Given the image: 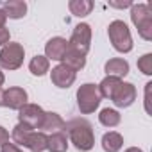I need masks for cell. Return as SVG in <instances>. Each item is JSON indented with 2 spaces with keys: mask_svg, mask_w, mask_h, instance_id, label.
<instances>
[{
  "mask_svg": "<svg viewBox=\"0 0 152 152\" xmlns=\"http://www.w3.org/2000/svg\"><path fill=\"white\" fill-rule=\"evenodd\" d=\"M64 132L68 134V141H72L77 150L88 152L95 145L93 127L86 118H72L64 124Z\"/></svg>",
  "mask_w": 152,
  "mask_h": 152,
  "instance_id": "cell-1",
  "label": "cell"
},
{
  "mask_svg": "<svg viewBox=\"0 0 152 152\" xmlns=\"http://www.w3.org/2000/svg\"><path fill=\"white\" fill-rule=\"evenodd\" d=\"M107 36H109V41L116 52L127 54L132 50V36H131V31H129L125 22L113 20L107 25Z\"/></svg>",
  "mask_w": 152,
  "mask_h": 152,
  "instance_id": "cell-2",
  "label": "cell"
},
{
  "mask_svg": "<svg viewBox=\"0 0 152 152\" xmlns=\"http://www.w3.org/2000/svg\"><path fill=\"white\" fill-rule=\"evenodd\" d=\"M131 20L138 29V34L145 39H152V9L148 4H132L131 6Z\"/></svg>",
  "mask_w": 152,
  "mask_h": 152,
  "instance_id": "cell-3",
  "label": "cell"
},
{
  "mask_svg": "<svg viewBox=\"0 0 152 152\" xmlns=\"http://www.w3.org/2000/svg\"><path fill=\"white\" fill-rule=\"evenodd\" d=\"M100 100H102V97L99 93L97 84L86 83V84L79 86V90H77V107L83 115L95 113V109H99V106H100Z\"/></svg>",
  "mask_w": 152,
  "mask_h": 152,
  "instance_id": "cell-4",
  "label": "cell"
},
{
  "mask_svg": "<svg viewBox=\"0 0 152 152\" xmlns=\"http://www.w3.org/2000/svg\"><path fill=\"white\" fill-rule=\"evenodd\" d=\"M23 57H25L23 45L9 41L6 47H2V50H0V66L4 70H18L23 64Z\"/></svg>",
  "mask_w": 152,
  "mask_h": 152,
  "instance_id": "cell-5",
  "label": "cell"
},
{
  "mask_svg": "<svg viewBox=\"0 0 152 152\" xmlns=\"http://www.w3.org/2000/svg\"><path fill=\"white\" fill-rule=\"evenodd\" d=\"M90 47H91V27L88 23L75 25L72 38L68 39V48L86 56L90 52Z\"/></svg>",
  "mask_w": 152,
  "mask_h": 152,
  "instance_id": "cell-6",
  "label": "cell"
},
{
  "mask_svg": "<svg viewBox=\"0 0 152 152\" xmlns=\"http://www.w3.org/2000/svg\"><path fill=\"white\" fill-rule=\"evenodd\" d=\"M43 118H45V111H43V107L38 106V104H29V102H27V104L18 111V120H20V124L31 127L32 131L41 127Z\"/></svg>",
  "mask_w": 152,
  "mask_h": 152,
  "instance_id": "cell-7",
  "label": "cell"
},
{
  "mask_svg": "<svg viewBox=\"0 0 152 152\" xmlns=\"http://www.w3.org/2000/svg\"><path fill=\"white\" fill-rule=\"evenodd\" d=\"M25 104H27V91L23 88L13 86L9 90H4V95H2V106L4 107L20 111Z\"/></svg>",
  "mask_w": 152,
  "mask_h": 152,
  "instance_id": "cell-8",
  "label": "cell"
},
{
  "mask_svg": "<svg viewBox=\"0 0 152 152\" xmlns=\"http://www.w3.org/2000/svg\"><path fill=\"white\" fill-rule=\"evenodd\" d=\"M50 79H52V83H54V86H57V88H70L73 83H75V72L73 70H70L66 64H57V66H54L52 68V72H50Z\"/></svg>",
  "mask_w": 152,
  "mask_h": 152,
  "instance_id": "cell-9",
  "label": "cell"
},
{
  "mask_svg": "<svg viewBox=\"0 0 152 152\" xmlns=\"http://www.w3.org/2000/svg\"><path fill=\"white\" fill-rule=\"evenodd\" d=\"M68 52V39L61 38V36H56V38H50L45 45V57L50 61H63V57L66 56Z\"/></svg>",
  "mask_w": 152,
  "mask_h": 152,
  "instance_id": "cell-10",
  "label": "cell"
},
{
  "mask_svg": "<svg viewBox=\"0 0 152 152\" xmlns=\"http://www.w3.org/2000/svg\"><path fill=\"white\" fill-rule=\"evenodd\" d=\"M111 100H113V104L116 107H129V106H132L134 100H136V88H134V84L122 83L118 86V90L115 91Z\"/></svg>",
  "mask_w": 152,
  "mask_h": 152,
  "instance_id": "cell-11",
  "label": "cell"
},
{
  "mask_svg": "<svg viewBox=\"0 0 152 152\" xmlns=\"http://www.w3.org/2000/svg\"><path fill=\"white\" fill-rule=\"evenodd\" d=\"M64 120L61 118V115H57V113H54V111H45V118H43V122H41V127H39V131L41 132H50V134H54V132H61V131H64Z\"/></svg>",
  "mask_w": 152,
  "mask_h": 152,
  "instance_id": "cell-12",
  "label": "cell"
},
{
  "mask_svg": "<svg viewBox=\"0 0 152 152\" xmlns=\"http://www.w3.org/2000/svg\"><path fill=\"white\" fill-rule=\"evenodd\" d=\"M0 9L11 20H20L27 15V4L23 0H9V2H0Z\"/></svg>",
  "mask_w": 152,
  "mask_h": 152,
  "instance_id": "cell-13",
  "label": "cell"
},
{
  "mask_svg": "<svg viewBox=\"0 0 152 152\" xmlns=\"http://www.w3.org/2000/svg\"><path fill=\"white\" fill-rule=\"evenodd\" d=\"M104 70H106L107 75H111V77L122 79V77H125V75L129 73V63L125 59H122V57H113V59L106 61Z\"/></svg>",
  "mask_w": 152,
  "mask_h": 152,
  "instance_id": "cell-14",
  "label": "cell"
},
{
  "mask_svg": "<svg viewBox=\"0 0 152 152\" xmlns=\"http://www.w3.org/2000/svg\"><path fill=\"white\" fill-rule=\"evenodd\" d=\"M47 145H48V134H45L41 131H32L25 143V147L31 152H43V150H47Z\"/></svg>",
  "mask_w": 152,
  "mask_h": 152,
  "instance_id": "cell-15",
  "label": "cell"
},
{
  "mask_svg": "<svg viewBox=\"0 0 152 152\" xmlns=\"http://www.w3.org/2000/svg\"><path fill=\"white\" fill-rule=\"evenodd\" d=\"M122 84V79H118V77H111V75H106V77L100 81V84L97 86L99 88V93H100V97L102 99H113V95H115V91L118 90V86Z\"/></svg>",
  "mask_w": 152,
  "mask_h": 152,
  "instance_id": "cell-16",
  "label": "cell"
},
{
  "mask_svg": "<svg viewBox=\"0 0 152 152\" xmlns=\"http://www.w3.org/2000/svg\"><path fill=\"white\" fill-rule=\"evenodd\" d=\"M124 147V138L116 131H109L102 136V148L104 152H118Z\"/></svg>",
  "mask_w": 152,
  "mask_h": 152,
  "instance_id": "cell-17",
  "label": "cell"
},
{
  "mask_svg": "<svg viewBox=\"0 0 152 152\" xmlns=\"http://www.w3.org/2000/svg\"><path fill=\"white\" fill-rule=\"evenodd\" d=\"M95 4L91 2V0H70L68 2V9L73 16H77V18H84L88 16L91 11H93Z\"/></svg>",
  "mask_w": 152,
  "mask_h": 152,
  "instance_id": "cell-18",
  "label": "cell"
},
{
  "mask_svg": "<svg viewBox=\"0 0 152 152\" xmlns=\"http://www.w3.org/2000/svg\"><path fill=\"white\" fill-rule=\"evenodd\" d=\"M61 63L66 64L70 70H73L75 73H77L79 70H83V68L86 66V56H83V54H79V52H75V50H70V48H68V52H66V56L63 57Z\"/></svg>",
  "mask_w": 152,
  "mask_h": 152,
  "instance_id": "cell-19",
  "label": "cell"
},
{
  "mask_svg": "<svg viewBox=\"0 0 152 152\" xmlns=\"http://www.w3.org/2000/svg\"><path fill=\"white\" fill-rule=\"evenodd\" d=\"M47 150H50V152H66L68 150V136H66V132L61 131V132L50 134Z\"/></svg>",
  "mask_w": 152,
  "mask_h": 152,
  "instance_id": "cell-20",
  "label": "cell"
},
{
  "mask_svg": "<svg viewBox=\"0 0 152 152\" xmlns=\"http://www.w3.org/2000/svg\"><path fill=\"white\" fill-rule=\"evenodd\" d=\"M50 70V61L45 57V56H34L29 63V72L36 77H41L47 72Z\"/></svg>",
  "mask_w": 152,
  "mask_h": 152,
  "instance_id": "cell-21",
  "label": "cell"
},
{
  "mask_svg": "<svg viewBox=\"0 0 152 152\" xmlns=\"http://www.w3.org/2000/svg\"><path fill=\"white\" fill-rule=\"evenodd\" d=\"M120 120H122V116H120V113L116 111V109H111V107H106V109H102L100 111V115H99V122L104 125V127H116L118 124H120Z\"/></svg>",
  "mask_w": 152,
  "mask_h": 152,
  "instance_id": "cell-22",
  "label": "cell"
},
{
  "mask_svg": "<svg viewBox=\"0 0 152 152\" xmlns=\"http://www.w3.org/2000/svg\"><path fill=\"white\" fill-rule=\"evenodd\" d=\"M32 132V129L31 127H27V125H23V124H16L15 125V129H13V141H15V145H22V147H25V143H27V138H29V134Z\"/></svg>",
  "mask_w": 152,
  "mask_h": 152,
  "instance_id": "cell-23",
  "label": "cell"
},
{
  "mask_svg": "<svg viewBox=\"0 0 152 152\" xmlns=\"http://www.w3.org/2000/svg\"><path fill=\"white\" fill-rule=\"evenodd\" d=\"M138 68L145 75H152V54H143L138 59Z\"/></svg>",
  "mask_w": 152,
  "mask_h": 152,
  "instance_id": "cell-24",
  "label": "cell"
},
{
  "mask_svg": "<svg viewBox=\"0 0 152 152\" xmlns=\"http://www.w3.org/2000/svg\"><path fill=\"white\" fill-rule=\"evenodd\" d=\"M150 90H152V83L145 84V111L148 115H152V107H150Z\"/></svg>",
  "mask_w": 152,
  "mask_h": 152,
  "instance_id": "cell-25",
  "label": "cell"
},
{
  "mask_svg": "<svg viewBox=\"0 0 152 152\" xmlns=\"http://www.w3.org/2000/svg\"><path fill=\"white\" fill-rule=\"evenodd\" d=\"M9 38H11V34H9V29H6V27H0V47H6V45L9 43Z\"/></svg>",
  "mask_w": 152,
  "mask_h": 152,
  "instance_id": "cell-26",
  "label": "cell"
},
{
  "mask_svg": "<svg viewBox=\"0 0 152 152\" xmlns=\"http://www.w3.org/2000/svg\"><path fill=\"white\" fill-rule=\"evenodd\" d=\"M0 152H23L18 145H15V143H4V145H0Z\"/></svg>",
  "mask_w": 152,
  "mask_h": 152,
  "instance_id": "cell-27",
  "label": "cell"
},
{
  "mask_svg": "<svg viewBox=\"0 0 152 152\" xmlns=\"http://www.w3.org/2000/svg\"><path fill=\"white\" fill-rule=\"evenodd\" d=\"M7 141H9V132H7V129H4L0 125V145H4Z\"/></svg>",
  "mask_w": 152,
  "mask_h": 152,
  "instance_id": "cell-28",
  "label": "cell"
},
{
  "mask_svg": "<svg viewBox=\"0 0 152 152\" xmlns=\"http://www.w3.org/2000/svg\"><path fill=\"white\" fill-rule=\"evenodd\" d=\"M131 6H132V2H109V7H116V9H125Z\"/></svg>",
  "mask_w": 152,
  "mask_h": 152,
  "instance_id": "cell-29",
  "label": "cell"
},
{
  "mask_svg": "<svg viewBox=\"0 0 152 152\" xmlns=\"http://www.w3.org/2000/svg\"><path fill=\"white\" fill-rule=\"evenodd\" d=\"M4 81H6V77H4V72L0 70V106H2V95H4Z\"/></svg>",
  "mask_w": 152,
  "mask_h": 152,
  "instance_id": "cell-30",
  "label": "cell"
},
{
  "mask_svg": "<svg viewBox=\"0 0 152 152\" xmlns=\"http://www.w3.org/2000/svg\"><path fill=\"white\" fill-rule=\"evenodd\" d=\"M6 20H7V16L4 15L2 9H0V27H6Z\"/></svg>",
  "mask_w": 152,
  "mask_h": 152,
  "instance_id": "cell-31",
  "label": "cell"
},
{
  "mask_svg": "<svg viewBox=\"0 0 152 152\" xmlns=\"http://www.w3.org/2000/svg\"><path fill=\"white\" fill-rule=\"evenodd\" d=\"M124 152H143L141 148H138V147H129V148H125Z\"/></svg>",
  "mask_w": 152,
  "mask_h": 152,
  "instance_id": "cell-32",
  "label": "cell"
}]
</instances>
